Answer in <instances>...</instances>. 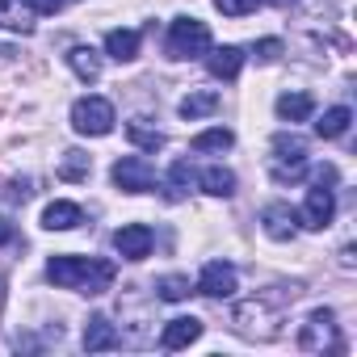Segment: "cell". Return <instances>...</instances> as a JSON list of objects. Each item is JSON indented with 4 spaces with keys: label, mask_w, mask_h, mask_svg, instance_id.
<instances>
[{
    "label": "cell",
    "mask_w": 357,
    "mask_h": 357,
    "mask_svg": "<svg viewBox=\"0 0 357 357\" xmlns=\"http://www.w3.org/2000/svg\"><path fill=\"white\" fill-rule=\"evenodd\" d=\"M151 244H155V236H151L147 223H126V227L114 231V248H118L122 261H143V257H151Z\"/></svg>",
    "instance_id": "9c48e42d"
},
{
    "label": "cell",
    "mask_w": 357,
    "mask_h": 357,
    "mask_svg": "<svg viewBox=\"0 0 357 357\" xmlns=\"http://www.w3.org/2000/svg\"><path fill=\"white\" fill-rule=\"evenodd\" d=\"M198 294H206V298H231L236 294V265L211 261L202 269V278H198Z\"/></svg>",
    "instance_id": "8fae6325"
},
{
    "label": "cell",
    "mask_w": 357,
    "mask_h": 357,
    "mask_svg": "<svg viewBox=\"0 0 357 357\" xmlns=\"http://www.w3.org/2000/svg\"><path fill=\"white\" fill-rule=\"evenodd\" d=\"M164 51H168V59H202L211 51V26L198 17H176L168 26Z\"/></svg>",
    "instance_id": "3957f363"
},
{
    "label": "cell",
    "mask_w": 357,
    "mask_h": 357,
    "mask_svg": "<svg viewBox=\"0 0 357 357\" xmlns=\"http://www.w3.org/2000/svg\"><path fill=\"white\" fill-rule=\"evenodd\" d=\"M194 185H198V172L190 168V160H176L168 168V176H164V198L168 202H181V198H190Z\"/></svg>",
    "instance_id": "5bb4252c"
},
{
    "label": "cell",
    "mask_w": 357,
    "mask_h": 357,
    "mask_svg": "<svg viewBox=\"0 0 357 357\" xmlns=\"http://www.w3.org/2000/svg\"><path fill=\"white\" fill-rule=\"evenodd\" d=\"M13 236H17V227L9 219H0V244H13Z\"/></svg>",
    "instance_id": "1f68e13d"
},
{
    "label": "cell",
    "mask_w": 357,
    "mask_h": 357,
    "mask_svg": "<svg viewBox=\"0 0 357 357\" xmlns=\"http://www.w3.org/2000/svg\"><path fill=\"white\" fill-rule=\"evenodd\" d=\"M105 55L118 59V63L139 59V30H109L105 34Z\"/></svg>",
    "instance_id": "d6986e66"
},
{
    "label": "cell",
    "mask_w": 357,
    "mask_h": 357,
    "mask_svg": "<svg viewBox=\"0 0 357 357\" xmlns=\"http://www.w3.org/2000/svg\"><path fill=\"white\" fill-rule=\"evenodd\" d=\"M303 294V286H269L252 298H244L236 311H231V324L240 336L248 340H278L282 336V319H286V307Z\"/></svg>",
    "instance_id": "6da1fadb"
},
{
    "label": "cell",
    "mask_w": 357,
    "mask_h": 357,
    "mask_svg": "<svg viewBox=\"0 0 357 357\" xmlns=\"http://www.w3.org/2000/svg\"><path fill=\"white\" fill-rule=\"evenodd\" d=\"M114 105L105 101V97H80L76 105H72V130L76 135H89V139H101V135H109L114 130Z\"/></svg>",
    "instance_id": "8992f818"
},
{
    "label": "cell",
    "mask_w": 357,
    "mask_h": 357,
    "mask_svg": "<svg viewBox=\"0 0 357 357\" xmlns=\"http://www.w3.org/2000/svg\"><path fill=\"white\" fill-rule=\"evenodd\" d=\"M315 114V97L311 93H282L278 97V118L286 122H307Z\"/></svg>",
    "instance_id": "44dd1931"
},
{
    "label": "cell",
    "mask_w": 357,
    "mask_h": 357,
    "mask_svg": "<svg viewBox=\"0 0 357 357\" xmlns=\"http://www.w3.org/2000/svg\"><path fill=\"white\" fill-rule=\"evenodd\" d=\"M303 353H340L344 349V340H340V328H336V315L328 311V307H319V311H311L307 315V324L298 328V340H294Z\"/></svg>",
    "instance_id": "277c9868"
},
{
    "label": "cell",
    "mask_w": 357,
    "mask_h": 357,
    "mask_svg": "<svg viewBox=\"0 0 357 357\" xmlns=\"http://www.w3.org/2000/svg\"><path fill=\"white\" fill-rule=\"evenodd\" d=\"M257 5L261 0H215V9L223 17H248V13H257Z\"/></svg>",
    "instance_id": "f1b7e54d"
},
{
    "label": "cell",
    "mask_w": 357,
    "mask_h": 357,
    "mask_svg": "<svg viewBox=\"0 0 357 357\" xmlns=\"http://www.w3.org/2000/svg\"><path fill=\"white\" fill-rule=\"evenodd\" d=\"M155 298H164V303H181V298H190V278H181V273L160 278V282H155Z\"/></svg>",
    "instance_id": "484cf974"
},
{
    "label": "cell",
    "mask_w": 357,
    "mask_h": 357,
    "mask_svg": "<svg viewBox=\"0 0 357 357\" xmlns=\"http://www.w3.org/2000/svg\"><path fill=\"white\" fill-rule=\"evenodd\" d=\"M252 59H257V63H278V59H282V43H278V38L252 43Z\"/></svg>",
    "instance_id": "f546056e"
},
{
    "label": "cell",
    "mask_w": 357,
    "mask_h": 357,
    "mask_svg": "<svg viewBox=\"0 0 357 357\" xmlns=\"http://www.w3.org/2000/svg\"><path fill=\"white\" fill-rule=\"evenodd\" d=\"M332 215H336V194H332V185H311L307 190V202H303V211H298V223L303 227H311V231H324L328 223H332Z\"/></svg>",
    "instance_id": "ba28073f"
},
{
    "label": "cell",
    "mask_w": 357,
    "mask_h": 357,
    "mask_svg": "<svg viewBox=\"0 0 357 357\" xmlns=\"http://www.w3.org/2000/svg\"><path fill=\"white\" fill-rule=\"evenodd\" d=\"M26 5L34 9V17H51V13H59L68 0H26Z\"/></svg>",
    "instance_id": "4dcf8cb0"
},
{
    "label": "cell",
    "mask_w": 357,
    "mask_h": 357,
    "mask_svg": "<svg viewBox=\"0 0 357 357\" xmlns=\"http://www.w3.org/2000/svg\"><path fill=\"white\" fill-rule=\"evenodd\" d=\"M261 227H265V236H269V240L286 244V240H294V236H298V211H290L286 202H269V206L261 211Z\"/></svg>",
    "instance_id": "30bf717a"
},
{
    "label": "cell",
    "mask_w": 357,
    "mask_h": 357,
    "mask_svg": "<svg viewBox=\"0 0 357 357\" xmlns=\"http://www.w3.org/2000/svg\"><path fill=\"white\" fill-rule=\"evenodd\" d=\"M68 63H72V72H76L84 84L101 80V55H97L93 47H72V51H68Z\"/></svg>",
    "instance_id": "7402d4cb"
},
{
    "label": "cell",
    "mask_w": 357,
    "mask_h": 357,
    "mask_svg": "<svg viewBox=\"0 0 357 357\" xmlns=\"http://www.w3.org/2000/svg\"><path fill=\"white\" fill-rule=\"evenodd\" d=\"M198 336H202V319H194V315H176V319L164 324V332H160V349L176 353V349L194 344Z\"/></svg>",
    "instance_id": "7c38bea8"
},
{
    "label": "cell",
    "mask_w": 357,
    "mask_h": 357,
    "mask_svg": "<svg viewBox=\"0 0 357 357\" xmlns=\"http://www.w3.org/2000/svg\"><path fill=\"white\" fill-rule=\"evenodd\" d=\"M261 5H278V9H286V5H294V0H261Z\"/></svg>",
    "instance_id": "d6a6232c"
},
{
    "label": "cell",
    "mask_w": 357,
    "mask_h": 357,
    "mask_svg": "<svg viewBox=\"0 0 357 357\" xmlns=\"http://www.w3.org/2000/svg\"><path fill=\"white\" fill-rule=\"evenodd\" d=\"M118 344H122L118 328L105 315H89V324H84V353H109Z\"/></svg>",
    "instance_id": "4fadbf2b"
},
{
    "label": "cell",
    "mask_w": 357,
    "mask_h": 357,
    "mask_svg": "<svg viewBox=\"0 0 357 357\" xmlns=\"http://www.w3.org/2000/svg\"><path fill=\"white\" fill-rule=\"evenodd\" d=\"M47 278L59 290H76V294H105L118 278L114 261L105 257H76V252H55L47 261Z\"/></svg>",
    "instance_id": "7a4b0ae2"
},
{
    "label": "cell",
    "mask_w": 357,
    "mask_h": 357,
    "mask_svg": "<svg viewBox=\"0 0 357 357\" xmlns=\"http://www.w3.org/2000/svg\"><path fill=\"white\" fill-rule=\"evenodd\" d=\"M198 185H202L211 198H231V194H236V172L223 168V164H211V168L198 176Z\"/></svg>",
    "instance_id": "ffe728a7"
},
{
    "label": "cell",
    "mask_w": 357,
    "mask_h": 357,
    "mask_svg": "<svg viewBox=\"0 0 357 357\" xmlns=\"http://www.w3.org/2000/svg\"><path fill=\"white\" fill-rule=\"evenodd\" d=\"M109 176H114V185L122 194H147V190H155V168L143 155H122L109 168Z\"/></svg>",
    "instance_id": "52a82bcc"
},
{
    "label": "cell",
    "mask_w": 357,
    "mask_h": 357,
    "mask_svg": "<svg viewBox=\"0 0 357 357\" xmlns=\"http://www.w3.org/2000/svg\"><path fill=\"white\" fill-rule=\"evenodd\" d=\"M219 105H223V97H219L215 89H198V93L181 97V105H176V109H181V118H185V122H198V118H211Z\"/></svg>",
    "instance_id": "e0dca14e"
},
{
    "label": "cell",
    "mask_w": 357,
    "mask_h": 357,
    "mask_svg": "<svg viewBox=\"0 0 357 357\" xmlns=\"http://www.w3.org/2000/svg\"><path fill=\"white\" fill-rule=\"evenodd\" d=\"M30 194H34V181H30V176H13V181L5 185V202H9V206L30 202Z\"/></svg>",
    "instance_id": "83f0119b"
},
{
    "label": "cell",
    "mask_w": 357,
    "mask_h": 357,
    "mask_svg": "<svg viewBox=\"0 0 357 357\" xmlns=\"http://www.w3.org/2000/svg\"><path fill=\"white\" fill-rule=\"evenodd\" d=\"M84 223V211L76 206V202H51L47 211H43V227L47 231H72V227H80Z\"/></svg>",
    "instance_id": "ac0fdd59"
},
{
    "label": "cell",
    "mask_w": 357,
    "mask_h": 357,
    "mask_svg": "<svg viewBox=\"0 0 357 357\" xmlns=\"http://www.w3.org/2000/svg\"><path fill=\"white\" fill-rule=\"evenodd\" d=\"M126 139H130L135 147H143V151H160V147H164V135L151 130V126H143V122H126Z\"/></svg>",
    "instance_id": "4316f807"
},
{
    "label": "cell",
    "mask_w": 357,
    "mask_h": 357,
    "mask_svg": "<svg viewBox=\"0 0 357 357\" xmlns=\"http://www.w3.org/2000/svg\"><path fill=\"white\" fill-rule=\"evenodd\" d=\"M231 143H236V135H231L227 126H215V130H202V135H194V143H190V147H194L198 155H211V151H227Z\"/></svg>",
    "instance_id": "cb8c5ba5"
},
{
    "label": "cell",
    "mask_w": 357,
    "mask_h": 357,
    "mask_svg": "<svg viewBox=\"0 0 357 357\" xmlns=\"http://www.w3.org/2000/svg\"><path fill=\"white\" fill-rule=\"evenodd\" d=\"M307 172V143L298 135H273V181L278 185H294Z\"/></svg>",
    "instance_id": "5b68a950"
},
{
    "label": "cell",
    "mask_w": 357,
    "mask_h": 357,
    "mask_svg": "<svg viewBox=\"0 0 357 357\" xmlns=\"http://www.w3.org/2000/svg\"><path fill=\"white\" fill-rule=\"evenodd\" d=\"M93 172V160L84 155V151H63V160H59V181H84V176Z\"/></svg>",
    "instance_id": "d4e9b609"
},
{
    "label": "cell",
    "mask_w": 357,
    "mask_h": 357,
    "mask_svg": "<svg viewBox=\"0 0 357 357\" xmlns=\"http://www.w3.org/2000/svg\"><path fill=\"white\" fill-rule=\"evenodd\" d=\"M0 30L30 34L34 30V9L26 5V0H0Z\"/></svg>",
    "instance_id": "2e32d148"
},
{
    "label": "cell",
    "mask_w": 357,
    "mask_h": 357,
    "mask_svg": "<svg viewBox=\"0 0 357 357\" xmlns=\"http://www.w3.org/2000/svg\"><path fill=\"white\" fill-rule=\"evenodd\" d=\"M206 68L215 80H236L244 68V51L240 47H215V51H206Z\"/></svg>",
    "instance_id": "9a60e30c"
},
{
    "label": "cell",
    "mask_w": 357,
    "mask_h": 357,
    "mask_svg": "<svg viewBox=\"0 0 357 357\" xmlns=\"http://www.w3.org/2000/svg\"><path fill=\"white\" fill-rule=\"evenodd\" d=\"M349 122H353L349 105H332V109H324V118L315 122V135H319V139H340V135L349 130Z\"/></svg>",
    "instance_id": "603a6c76"
}]
</instances>
